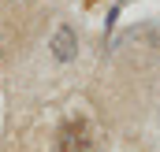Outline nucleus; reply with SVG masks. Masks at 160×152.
<instances>
[{
  "mask_svg": "<svg viewBox=\"0 0 160 152\" xmlns=\"http://www.w3.org/2000/svg\"><path fill=\"white\" fill-rule=\"evenodd\" d=\"M56 152H93V137H89V126L82 119H71L60 126L56 134Z\"/></svg>",
  "mask_w": 160,
  "mask_h": 152,
  "instance_id": "obj_1",
  "label": "nucleus"
},
{
  "mask_svg": "<svg viewBox=\"0 0 160 152\" xmlns=\"http://www.w3.org/2000/svg\"><path fill=\"white\" fill-rule=\"evenodd\" d=\"M48 48H52V56H56L60 63H71V59H75V52H78V41H75V30H71V26H60Z\"/></svg>",
  "mask_w": 160,
  "mask_h": 152,
  "instance_id": "obj_2",
  "label": "nucleus"
}]
</instances>
